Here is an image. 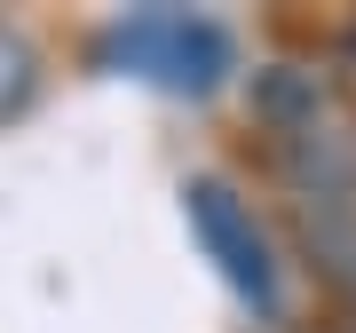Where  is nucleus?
Listing matches in <instances>:
<instances>
[{
    "instance_id": "3",
    "label": "nucleus",
    "mask_w": 356,
    "mask_h": 333,
    "mask_svg": "<svg viewBox=\"0 0 356 333\" xmlns=\"http://www.w3.org/2000/svg\"><path fill=\"white\" fill-rule=\"evenodd\" d=\"M32 95H40V56L16 24H0V119H16Z\"/></svg>"
},
{
    "instance_id": "1",
    "label": "nucleus",
    "mask_w": 356,
    "mask_h": 333,
    "mask_svg": "<svg viewBox=\"0 0 356 333\" xmlns=\"http://www.w3.org/2000/svg\"><path fill=\"white\" fill-rule=\"evenodd\" d=\"M111 64H127L135 79H151L166 95H214L229 72H238V48H229L222 24L206 16H182V8H143L111 32Z\"/></svg>"
},
{
    "instance_id": "2",
    "label": "nucleus",
    "mask_w": 356,
    "mask_h": 333,
    "mask_svg": "<svg viewBox=\"0 0 356 333\" xmlns=\"http://www.w3.org/2000/svg\"><path fill=\"white\" fill-rule=\"evenodd\" d=\"M182 206H191V231H198V246H206V254H214V270H222V278L238 286L254 309H277V262H269V238H261L254 206L229 191L222 175L182 183Z\"/></svg>"
},
{
    "instance_id": "4",
    "label": "nucleus",
    "mask_w": 356,
    "mask_h": 333,
    "mask_svg": "<svg viewBox=\"0 0 356 333\" xmlns=\"http://www.w3.org/2000/svg\"><path fill=\"white\" fill-rule=\"evenodd\" d=\"M348 64H356V32H348Z\"/></svg>"
}]
</instances>
